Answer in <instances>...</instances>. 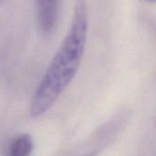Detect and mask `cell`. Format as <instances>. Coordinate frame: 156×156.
<instances>
[{"mask_svg":"<svg viewBox=\"0 0 156 156\" xmlns=\"http://www.w3.org/2000/svg\"><path fill=\"white\" fill-rule=\"evenodd\" d=\"M87 29V2L75 0L69 31L33 95L30 105L33 118L47 112L74 78L84 56Z\"/></svg>","mask_w":156,"mask_h":156,"instance_id":"obj_1","label":"cell"},{"mask_svg":"<svg viewBox=\"0 0 156 156\" xmlns=\"http://www.w3.org/2000/svg\"><path fill=\"white\" fill-rule=\"evenodd\" d=\"M149 2H156V0H147Z\"/></svg>","mask_w":156,"mask_h":156,"instance_id":"obj_4","label":"cell"},{"mask_svg":"<svg viewBox=\"0 0 156 156\" xmlns=\"http://www.w3.org/2000/svg\"><path fill=\"white\" fill-rule=\"evenodd\" d=\"M39 27L44 35L50 34L58 19L59 0H35Z\"/></svg>","mask_w":156,"mask_h":156,"instance_id":"obj_2","label":"cell"},{"mask_svg":"<svg viewBox=\"0 0 156 156\" xmlns=\"http://www.w3.org/2000/svg\"><path fill=\"white\" fill-rule=\"evenodd\" d=\"M32 151V140L30 136L24 134L20 136L10 148V156H29Z\"/></svg>","mask_w":156,"mask_h":156,"instance_id":"obj_3","label":"cell"}]
</instances>
